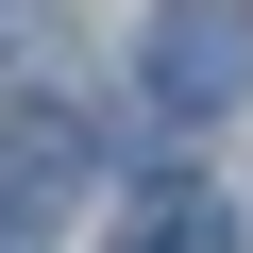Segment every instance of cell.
<instances>
[{
    "label": "cell",
    "mask_w": 253,
    "mask_h": 253,
    "mask_svg": "<svg viewBox=\"0 0 253 253\" xmlns=\"http://www.w3.org/2000/svg\"><path fill=\"white\" fill-rule=\"evenodd\" d=\"M118 253H236V203L203 169H135L118 186Z\"/></svg>",
    "instance_id": "obj_3"
},
{
    "label": "cell",
    "mask_w": 253,
    "mask_h": 253,
    "mask_svg": "<svg viewBox=\"0 0 253 253\" xmlns=\"http://www.w3.org/2000/svg\"><path fill=\"white\" fill-rule=\"evenodd\" d=\"M84 186H101V135H84V118H51V101H17V118H0V236L68 219Z\"/></svg>",
    "instance_id": "obj_2"
},
{
    "label": "cell",
    "mask_w": 253,
    "mask_h": 253,
    "mask_svg": "<svg viewBox=\"0 0 253 253\" xmlns=\"http://www.w3.org/2000/svg\"><path fill=\"white\" fill-rule=\"evenodd\" d=\"M135 84H152V118H219V101H253V0H169V17L135 34Z\"/></svg>",
    "instance_id": "obj_1"
}]
</instances>
